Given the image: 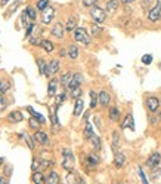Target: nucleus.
I'll list each match as a JSON object with an SVG mask.
<instances>
[{
  "mask_svg": "<svg viewBox=\"0 0 161 184\" xmlns=\"http://www.w3.org/2000/svg\"><path fill=\"white\" fill-rule=\"evenodd\" d=\"M146 107H148V110H149V111H157V110H158V107H160V101H158V98H155V97H149V98L146 100Z\"/></svg>",
  "mask_w": 161,
  "mask_h": 184,
  "instance_id": "11",
  "label": "nucleus"
},
{
  "mask_svg": "<svg viewBox=\"0 0 161 184\" xmlns=\"http://www.w3.org/2000/svg\"><path fill=\"white\" fill-rule=\"evenodd\" d=\"M98 100H99V97L96 95V92H90V107L95 108L96 107V104H98Z\"/></svg>",
  "mask_w": 161,
  "mask_h": 184,
  "instance_id": "31",
  "label": "nucleus"
},
{
  "mask_svg": "<svg viewBox=\"0 0 161 184\" xmlns=\"http://www.w3.org/2000/svg\"><path fill=\"white\" fill-rule=\"evenodd\" d=\"M98 163H99V157H98L95 153L87 154V157H86V165H87L89 168H95Z\"/></svg>",
  "mask_w": 161,
  "mask_h": 184,
  "instance_id": "13",
  "label": "nucleus"
},
{
  "mask_svg": "<svg viewBox=\"0 0 161 184\" xmlns=\"http://www.w3.org/2000/svg\"><path fill=\"white\" fill-rule=\"evenodd\" d=\"M59 71V61L58 59H52L49 64H47V71L46 76H52V74H56Z\"/></svg>",
  "mask_w": 161,
  "mask_h": 184,
  "instance_id": "10",
  "label": "nucleus"
},
{
  "mask_svg": "<svg viewBox=\"0 0 161 184\" xmlns=\"http://www.w3.org/2000/svg\"><path fill=\"white\" fill-rule=\"evenodd\" d=\"M120 184H123V183H120Z\"/></svg>",
  "mask_w": 161,
  "mask_h": 184,
  "instance_id": "55",
  "label": "nucleus"
},
{
  "mask_svg": "<svg viewBox=\"0 0 161 184\" xmlns=\"http://www.w3.org/2000/svg\"><path fill=\"white\" fill-rule=\"evenodd\" d=\"M68 57L71 58V59H77V57H79V48L75 45L68 46Z\"/></svg>",
  "mask_w": 161,
  "mask_h": 184,
  "instance_id": "23",
  "label": "nucleus"
},
{
  "mask_svg": "<svg viewBox=\"0 0 161 184\" xmlns=\"http://www.w3.org/2000/svg\"><path fill=\"white\" fill-rule=\"evenodd\" d=\"M90 15H92V18L95 19L96 24H102L105 21V18H106V12H104L99 6H92Z\"/></svg>",
  "mask_w": 161,
  "mask_h": 184,
  "instance_id": "3",
  "label": "nucleus"
},
{
  "mask_svg": "<svg viewBox=\"0 0 161 184\" xmlns=\"http://www.w3.org/2000/svg\"><path fill=\"white\" fill-rule=\"evenodd\" d=\"M0 184H9L8 178H5V177H0Z\"/></svg>",
  "mask_w": 161,
  "mask_h": 184,
  "instance_id": "50",
  "label": "nucleus"
},
{
  "mask_svg": "<svg viewBox=\"0 0 161 184\" xmlns=\"http://www.w3.org/2000/svg\"><path fill=\"white\" fill-rule=\"evenodd\" d=\"M101 27H98V24H93L92 25V34L93 36H98V34H101Z\"/></svg>",
  "mask_w": 161,
  "mask_h": 184,
  "instance_id": "42",
  "label": "nucleus"
},
{
  "mask_svg": "<svg viewBox=\"0 0 161 184\" xmlns=\"http://www.w3.org/2000/svg\"><path fill=\"white\" fill-rule=\"evenodd\" d=\"M8 119H9V122H13V123H18V122H21L24 119V116L21 111H12L11 115L8 116Z\"/></svg>",
  "mask_w": 161,
  "mask_h": 184,
  "instance_id": "17",
  "label": "nucleus"
},
{
  "mask_svg": "<svg viewBox=\"0 0 161 184\" xmlns=\"http://www.w3.org/2000/svg\"><path fill=\"white\" fill-rule=\"evenodd\" d=\"M42 48L46 51V52H53V49H55V46H53V43L50 42V40H42Z\"/></svg>",
  "mask_w": 161,
  "mask_h": 184,
  "instance_id": "27",
  "label": "nucleus"
},
{
  "mask_svg": "<svg viewBox=\"0 0 161 184\" xmlns=\"http://www.w3.org/2000/svg\"><path fill=\"white\" fill-rule=\"evenodd\" d=\"M117 8H118V0H108V2H106V12H108V13L115 12Z\"/></svg>",
  "mask_w": 161,
  "mask_h": 184,
  "instance_id": "21",
  "label": "nucleus"
},
{
  "mask_svg": "<svg viewBox=\"0 0 161 184\" xmlns=\"http://www.w3.org/2000/svg\"><path fill=\"white\" fill-rule=\"evenodd\" d=\"M120 2H123V3H132V2H135V0H120Z\"/></svg>",
  "mask_w": 161,
  "mask_h": 184,
  "instance_id": "51",
  "label": "nucleus"
},
{
  "mask_svg": "<svg viewBox=\"0 0 161 184\" xmlns=\"http://www.w3.org/2000/svg\"><path fill=\"white\" fill-rule=\"evenodd\" d=\"M2 163H3V157H0V166H2Z\"/></svg>",
  "mask_w": 161,
  "mask_h": 184,
  "instance_id": "54",
  "label": "nucleus"
},
{
  "mask_svg": "<svg viewBox=\"0 0 161 184\" xmlns=\"http://www.w3.org/2000/svg\"><path fill=\"white\" fill-rule=\"evenodd\" d=\"M109 119L112 122H117L120 119V110H118V107H111V110H109Z\"/></svg>",
  "mask_w": 161,
  "mask_h": 184,
  "instance_id": "24",
  "label": "nucleus"
},
{
  "mask_svg": "<svg viewBox=\"0 0 161 184\" xmlns=\"http://www.w3.org/2000/svg\"><path fill=\"white\" fill-rule=\"evenodd\" d=\"M31 168H33V171L35 172V171L40 168V162H39V161H33V166H31Z\"/></svg>",
  "mask_w": 161,
  "mask_h": 184,
  "instance_id": "47",
  "label": "nucleus"
},
{
  "mask_svg": "<svg viewBox=\"0 0 161 184\" xmlns=\"http://www.w3.org/2000/svg\"><path fill=\"white\" fill-rule=\"evenodd\" d=\"M72 36H74L75 42H80L83 45H89V43H90V36L87 34V31H86L84 28H81V27L75 28L74 33H72Z\"/></svg>",
  "mask_w": 161,
  "mask_h": 184,
  "instance_id": "2",
  "label": "nucleus"
},
{
  "mask_svg": "<svg viewBox=\"0 0 161 184\" xmlns=\"http://www.w3.org/2000/svg\"><path fill=\"white\" fill-rule=\"evenodd\" d=\"M53 165V162L52 161H47V159H43V161H40V168L42 169H45V168H49V166H52Z\"/></svg>",
  "mask_w": 161,
  "mask_h": 184,
  "instance_id": "37",
  "label": "nucleus"
},
{
  "mask_svg": "<svg viewBox=\"0 0 161 184\" xmlns=\"http://www.w3.org/2000/svg\"><path fill=\"white\" fill-rule=\"evenodd\" d=\"M47 5H49V0H39V3H37V9L39 11H45L47 8Z\"/></svg>",
  "mask_w": 161,
  "mask_h": 184,
  "instance_id": "33",
  "label": "nucleus"
},
{
  "mask_svg": "<svg viewBox=\"0 0 161 184\" xmlns=\"http://www.w3.org/2000/svg\"><path fill=\"white\" fill-rule=\"evenodd\" d=\"M33 27H34L33 24H30V25H28V28H27V34H25V36H28V37L31 36V30H33Z\"/></svg>",
  "mask_w": 161,
  "mask_h": 184,
  "instance_id": "49",
  "label": "nucleus"
},
{
  "mask_svg": "<svg viewBox=\"0 0 161 184\" xmlns=\"http://www.w3.org/2000/svg\"><path fill=\"white\" fill-rule=\"evenodd\" d=\"M65 25L62 23H56L53 27H52V36H55L56 39H62L64 34H65Z\"/></svg>",
  "mask_w": 161,
  "mask_h": 184,
  "instance_id": "6",
  "label": "nucleus"
},
{
  "mask_svg": "<svg viewBox=\"0 0 161 184\" xmlns=\"http://www.w3.org/2000/svg\"><path fill=\"white\" fill-rule=\"evenodd\" d=\"M71 94H72V98H80V94H81L80 86H79V88H74V89H71Z\"/></svg>",
  "mask_w": 161,
  "mask_h": 184,
  "instance_id": "43",
  "label": "nucleus"
},
{
  "mask_svg": "<svg viewBox=\"0 0 161 184\" xmlns=\"http://www.w3.org/2000/svg\"><path fill=\"white\" fill-rule=\"evenodd\" d=\"M71 77H72V73L71 71H67L62 77H61V82H62V85H67L68 86V83H69V80H71Z\"/></svg>",
  "mask_w": 161,
  "mask_h": 184,
  "instance_id": "30",
  "label": "nucleus"
},
{
  "mask_svg": "<svg viewBox=\"0 0 161 184\" xmlns=\"http://www.w3.org/2000/svg\"><path fill=\"white\" fill-rule=\"evenodd\" d=\"M124 162H126V156H124L123 153L117 151V153H115V157H114V165L117 168H121V166L124 165Z\"/></svg>",
  "mask_w": 161,
  "mask_h": 184,
  "instance_id": "15",
  "label": "nucleus"
},
{
  "mask_svg": "<svg viewBox=\"0 0 161 184\" xmlns=\"http://www.w3.org/2000/svg\"><path fill=\"white\" fill-rule=\"evenodd\" d=\"M25 13L28 15V18H30L31 21H34L35 19V11L33 9V8H27V9H25Z\"/></svg>",
  "mask_w": 161,
  "mask_h": 184,
  "instance_id": "35",
  "label": "nucleus"
},
{
  "mask_svg": "<svg viewBox=\"0 0 161 184\" xmlns=\"http://www.w3.org/2000/svg\"><path fill=\"white\" fill-rule=\"evenodd\" d=\"M19 137L21 138H24L25 140V143H27V146L30 147V149L33 150L34 149V143H31V140H30V137H27V135H22V134H19Z\"/></svg>",
  "mask_w": 161,
  "mask_h": 184,
  "instance_id": "39",
  "label": "nucleus"
},
{
  "mask_svg": "<svg viewBox=\"0 0 161 184\" xmlns=\"http://www.w3.org/2000/svg\"><path fill=\"white\" fill-rule=\"evenodd\" d=\"M142 62H143V64H146V65L151 64V62H152V55H149V54L143 55V57H142Z\"/></svg>",
  "mask_w": 161,
  "mask_h": 184,
  "instance_id": "41",
  "label": "nucleus"
},
{
  "mask_svg": "<svg viewBox=\"0 0 161 184\" xmlns=\"http://www.w3.org/2000/svg\"><path fill=\"white\" fill-rule=\"evenodd\" d=\"M99 104L102 105V107H108V104H109V101H111V97H109V94L106 91H102L99 92Z\"/></svg>",
  "mask_w": 161,
  "mask_h": 184,
  "instance_id": "12",
  "label": "nucleus"
},
{
  "mask_svg": "<svg viewBox=\"0 0 161 184\" xmlns=\"http://www.w3.org/2000/svg\"><path fill=\"white\" fill-rule=\"evenodd\" d=\"M46 184H59V175L56 172H50L46 178Z\"/></svg>",
  "mask_w": 161,
  "mask_h": 184,
  "instance_id": "25",
  "label": "nucleus"
},
{
  "mask_svg": "<svg viewBox=\"0 0 161 184\" xmlns=\"http://www.w3.org/2000/svg\"><path fill=\"white\" fill-rule=\"evenodd\" d=\"M8 2H9V0H2V5H6Z\"/></svg>",
  "mask_w": 161,
  "mask_h": 184,
  "instance_id": "53",
  "label": "nucleus"
},
{
  "mask_svg": "<svg viewBox=\"0 0 161 184\" xmlns=\"http://www.w3.org/2000/svg\"><path fill=\"white\" fill-rule=\"evenodd\" d=\"M81 82H83V76H81L80 73H75V74H72V77H71V80H69L68 88L69 89L79 88V86L81 85Z\"/></svg>",
  "mask_w": 161,
  "mask_h": 184,
  "instance_id": "9",
  "label": "nucleus"
},
{
  "mask_svg": "<svg viewBox=\"0 0 161 184\" xmlns=\"http://www.w3.org/2000/svg\"><path fill=\"white\" fill-rule=\"evenodd\" d=\"M27 110H28V113H31V116H33L34 119H37V120L40 122V123H45V122H46L45 116H43V115H40V113H37V111H35V110L33 108V107H27Z\"/></svg>",
  "mask_w": 161,
  "mask_h": 184,
  "instance_id": "19",
  "label": "nucleus"
},
{
  "mask_svg": "<svg viewBox=\"0 0 161 184\" xmlns=\"http://www.w3.org/2000/svg\"><path fill=\"white\" fill-rule=\"evenodd\" d=\"M56 88H58V80L52 79V80L49 82V86H47V95H49V97H55Z\"/></svg>",
  "mask_w": 161,
  "mask_h": 184,
  "instance_id": "16",
  "label": "nucleus"
},
{
  "mask_svg": "<svg viewBox=\"0 0 161 184\" xmlns=\"http://www.w3.org/2000/svg\"><path fill=\"white\" fill-rule=\"evenodd\" d=\"M139 175H140V180H142V184H149L148 183V180H146V177H145V174H143V171L139 168Z\"/></svg>",
  "mask_w": 161,
  "mask_h": 184,
  "instance_id": "44",
  "label": "nucleus"
},
{
  "mask_svg": "<svg viewBox=\"0 0 161 184\" xmlns=\"http://www.w3.org/2000/svg\"><path fill=\"white\" fill-rule=\"evenodd\" d=\"M83 108H84V101L81 98H77V103H75V107H74V116H80Z\"/></svg>",
  "mask_w": 161,
  "mask_h": 184,
  "instance_id": "22",
  "label": "nucleus"
},
{
  "mask_svg": "<svg viewBox=\"0 0 161 184\" xmlns=\"http://www.w3.org/2000/svg\"><path fill=\"white\" fill-rule=\"evenodd\" d=\"M65 98H67V94H65V92L59 94V95L56 97V105H59L61 103H64V101H65Z\"/></svg>",
  "mask_w": 161,
  "mask_h": 184,
  "instance_id": "40",
  "label": "nucleus"
},
{
  "mask_svg": "<svg viewBox=\"0 0 161 184\" xmlns=\"http://www.w3.org/2000/svg\"><path fill=\"white\" fill-rule=\"evenodd\" d=\"M77 184H84V180H83V178H79V183Z\"/></svg>",
  "mask_w": 161,
  "mask_h": 184,
  "instance_id": "52",
  "label": "nucleus"
},
{
  "mask_svg": "<svg viewBox=\"0 0 161 184\" xmlns=\"http://www.w3.org/2000/svg\"><path fill=\"white\" fill-rule=\"evenodd\" d=\"M37 65H39V70H40V73L46 76V71H47V64H46V61H45L43 58H39V59H37Z\"/></svg>",
  "mask_w": 161,
  "mask_h": 184,
  "instance_id": "26",
  "label": "nucleus"
},
{
  "mask_svg": "<svg viewBox=\"0 0 161 184\" xmlns=\"http://www.w3.org/2000/svg\"><path fill=\"white\" fill-rule=\"evenodd\" d=\"M67 181H68V184H77L79 181H77V178H75V175L69 171L68 174V177H67Z\"/></svg>",
  "mask_w": 161,
  "mask_h": 184,
  "instance_id": "38",
  "label": "nucleus"
},
{
  "mask_svg": "<svg viewBox=\"0 0 161 184\" xmlns=\"http://www.w3.org/2000/svg\"><path fill=\"white\" fill-rule=\"evenodd\" d=\"M161 18V2H157L155 3V6L152 8L148 13V19L152 21V23H155V21H158Z\"/></svg>",
  "mask_w": 161,
  "mask_h": 184,
  "instance_id": "4",
  "label": "nucleus"
},
{
  "mask_svg": "<svg viewBox=\"0 0 161 184\" xmlns=\"http://www.w3.org/2000/svg\"><path fill=\"white\" fill-rule=\"evenodd\" d=\"M34 141L39 143L40 146H47V144H49V137H47V134L45 131H35Z\"/></svg>",
  "mask_w": 161,
  "mask_h": 184,
  "instance_id": "7",
  "label": "nucleus"
},
{
  "mask_svg": "<svg viewBox=\"0 0 161 184\" xmlns=\"http://www.w3.org/2000/svg\"><path fill=\"white\" fill-rule=\"evenodd\" d=\"M118 146H120V132L118 131H114L112 134V144H111V149L117 151L118 150Z\"/></svg>",
  "mask_w": 161,
  "mask_h": 184,
  "instance_id": "20",
  "label": "nucleus"
},
{
  "mask_svg": "<svg viewBox=\"0 0 161 184\" xmlns=\"http://www.w3.org/2000/svg\"><path fill=\"white\" fill-rule=\"evenodd\" d=\"M90 141H92L93 149H96V150H99V149H101V138L98 137V135H92V138H90Z\"/></svg>",
  "mask_w": 161,
  "mask_h": 184,
  "instance_id": "28",
  "label": "nucleus"
},
{
  "mask_svg": "<svg viewBox=\"0 0 161 184\" xmlns=\"http://www.w3.org/2000/svg\"><path fill=\"white\" fill-rule=\"evenodd\" d=\"M6 107V103H5V98H3V94L0 92V111Z\"/></svg>",
  "mask_w": 161,
  "mask_h": 184,
  "instance_id": "46",
  "label": "nucleus"
},
{
  "mask_svg": "<svg viewBox=\"0 0 161 184\" xmlns=\"http://www.w3.org/2000/svg\"><path fill=\"white\" fill-rule=\"evenodd\" d=\"M9 88H11V85H9V82H6V80L0 82V92H2V94H5V92L8 91Z\"/></svg>",
  "mask_w": 161,
  "mask_h": 184,
  "instance_id": "34",
  "label": "nucleus"
},
{
  "mask_svg": "<svg viewBox=\"0 0 161 184\" xmlns=\"http://www.w3.org/2000/svg\"><path fill=\"white\" fill-rule=\"evenodd\" d=\"M53 16H55V9L53 8H46L42 13V21H43V24H50Z\"/></svg>",
  "mask_w": 161,
  "mask_h": 184,
  "instance_id": "8",
  "label": "nucleus"
},
{
  "mask_svg": "<svg viewBox=\"0 0 161 184\" xmlns=\"http://www.w3.org/2000/svg\"><path fill=\"white\" fill-rule=\"evenodd\" d=\"M92 135H93V131H92V125L87 122V125H86V129H84V138H92Z\"/></svg>",
  "mask_w": 161,
  "mask_h": 184,
  "instance_id": "32",
  "label": "nucleus"
},
{
  "mask_svg": "<svg viewBox=\"0 0 161 184\" xmlns=\"http://www.w3.org/2000/svg\"><path fill=\"white\" fill-rule=\"evenodd\" d=\"M30 42H31L33 45H42V40H40V39H35V37H33Z\"/></svg>",
  "mask_w": 161,
  "mask_h": 184,
  "instance_id": "48",
  "label": "nucleus"
},
{
  "mask_svg": "<svg viewBox=\"0 0 161 184\" xmlns=\"http://www.w3.org/2000/svg\"><path fill=\"white\" fill-rule=\"evenodd\" d=\"M161 162V154L160 153H152L149 157H148V161H146V166L148 168H151V169H154V168H157L158 165H160Z\"/></svg>",
  "mask_w": 161,
  "mask_h": 184,
  "instance_id": "5",
  "label": "nucleus"
},
{
  "mask_svg": "<svg viewBox=\"0 0 161 184\" xmlns=\"http://www.w3.org/2000/svg\"><path fill=\"white\" fill-rule=\"evenodd\" d=\"M95 3H96V0H83V5L87 6V8H92Z\"/></svg>",
  "mask_w": 161,
  "mask_h": 184,
  "instance_id": "45",
  "label": "nucleus"
},
{
  "mask_svg": "<svg viewBox=\"0 0 161 184\" xmlns=\"http://www.w3.org/2000/svg\"><path fill=\"white\" fill-rule=\"evenodd\" d=\"M126 128H130L132 131H135V123H133V116L132 115H127L126 119L121 123V129H126Z\"/></svg>",
  "mask_w": 161,
  "mask_h": 184,
  "instance_id": "14",
  "label": "nucleus"
},
{
  "mask_svg": "<svg viewBox=\"0 0 161 184\" xmlns=\"http://www.w3.org/2000/svg\"><path fill=\"white\" fill-rule=\"evenodd\" d=\"M75 24H77L75 18H74V16H71V18L68 19V23H67V25H65V28H67L68 31H72V30H75Z\"/></svg>",
  "mask_w": 161,
  "mask_h": 184,
  "instance_id": "29",
  "label": "nucleus"
},
{
  "mask_svg": "<svg viewBox=\"0 0 161 184\" xmlns=\"http://www.w3.org/2000/svg\"><path fill=\"white\" fill-rule=\"evenodd\" d=\"M28 125H30V128H31V129H37V128H39V125H40V122H39L37 119H34V117H31V119L28 120Z\"/></svg>",
  "mask_w": 161,
  "mask_h": 184,
  "instance_id": "36",
  "label": "nucleus"
},
{
  "mask_svg": "<svg viewBox=\"0 0 161 184\" xmlns=\"http://www.w3.org/2000/svg\"><path fill=\"white\" fill-rule=\"evenodd\" d=\"M62 166L67 171H72V168H74V154L68 149L62 151Z\"/></svg>",
  "mask_w": 161,
  "mask_h": 184,
  "instance_id": "1",
  "label": "nucleus"
},
{
  "mask_svg": "<svg viewBox=\"0 0 161 184\" xmlns=\"http://www.w3.org/2000/svg\"><path fill=\"white\" fill-rule=\"evenodd\" d=\"M33 183L34 184H46V177H45L42 172H37V171H35V172L33 174Z\"/></svg>",
  "mask_w": 161,
  "mask_h": 184,
  "instance_id": "18",
  "label": "nucleus"
}]
</instances>
